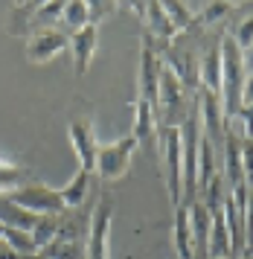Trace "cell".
<instances>
[{
  "mask_svg": "<svg viewBox=\"0 0 253 259\" xmlns=\"http://www.w3.org/2000/svg\"><path fill=\"white\" fill-rule=\"evenodd\" d=\"M221 108L224 117H239L242 111V84L247 76L244 67V53L236 47V41L230 35L221 38Z\"/></svg>",
  "mask_w": 253,
  "mask_h": 259,
  "instance_id": "1",
  "label": "cell"
},
{
  "mask_svg": "<svg viewBox=\"0 0 253 259\" xmlns=\"http://www.w3.org/2000/svg\"><path fill=\"white\" fill-rule=\"evenodd\" d=\"M157 140H160V163L163 181L172 207L184 204V140H181V125H157Z\"/></svg>",
  "mask_w": 253,
  "mask_h": 259,
  "instance_id": "2",
  "label": "cell"
},
{
  "mask_svg": "<svg viewBox=\"0 0 253 259\" xmlns=\"http://www.w3.org/2000/svg\"><path fill=\"white\" fill-rule=\"evenodd\" d=\"M9 201L35 215H61L64 212V201L58 195V189L47 187V184H23L21 189H15L9 195Z\"/></svg>",
  "mask_w": 253,
  "mask_h": 259,
  "instance_id": "3",
  "label": "cell"
},
{
  "mask_svg": "<svg viewBox=\"0 0 253 259\" xmlns=\"http://www.w3.org/2000/svg\"><path fill=\"white\" fill-rule=\"evenodd\" d=\"M137 146L140 143L131 134L122 137V140L111 143V146H99V154H96V172H99V178L102 181H119L128 172Z\"/></svg>",
  "mask_w": 253,
  "mask_h": 259,
  "instance_id": "4",
  "label": "cell"
},
{
  "mask_svg": "<svg viewBox=\"0 0 253 259\" xmlns=\"http://www.w3.org/2000/svg\"><path fill=\"white\" fill-rule=\"evenodd\" d=\"M111 215H114V198L105 195L93 210L85 259H108V250H111Z\"/></svg>",
  "mask_w": 253,
  "mask_h": 259,
  "instance_id": "5",
  "label": "cell"
},
{
  "mask_svg": "<svg viewBox=\"0 0 253 259\" xmlns=\"http://www.w3.org/2000/svg\"><path fill=\"white\" fill-rule=\"evenodd\" d=\"M160 64L163 59H157V53L151 47V41H143V50H140V99L149 102L157 114V105H160Z\"/></svg>",
  "mask_w": 253,
  "mask_h": 259,
  "instance_id": "6",
  "label": "cell"
},
{
  "mask_svg": "<svg viewBox=\"0 0 253 259\" xmlns=\"http://www.w3.org/2000/svg\"><path fill=\"white\" fill-rule=\"evenodd\" d=\"M184 96H186V88L175 76L172 67L163 61L160 64V105H157V114L163 119L160 125H178L175 117L184 111Z\"/></svg>",
  "mask_w": 253,
  "mask_h": 259,
  "instance_id": "7",
  "label": "cell"
},
{
  "mask_svg": "<svg viewBox=\"0 0 253 259\" xmlns=\"http://www.w3.org/2000/svg\"><path fill=\"white\" fill-rule=\"evenodd\" d=\"M70 143H73V152L79 157V169L91 175L96 169V154H99V143H96V134H93V125L88 119H76L70 122Z\"/></svg>",
  "mask_w": 253,
  "mask_h": 259,
  "instance_id": "8",
  "label": "cell"
},
{
  "mask_svg": "<svg viewBox=\"0 0 253 259\" xmlns=\"http://www.w3.org/2000/svg\"><path fill=\"white\" fill-rule=\"evenodd\" d=\"M64 50H67V32L64 29H41V32H32L26 41V59L32 64H47Z\"/></svg>",
  "mask_w": 253,
  "mask_h": 259,
  "instance_id": "9",
  "label": "cell"
},
{
  "mask_svg": "<svg viewBox=\"0 0 253 259\" xmlns=\"http://www.w3.org/2000/svg\"><path fill=\"white\" fill-rule=\"evenodd\" d=\"M209 227H213V212L204 204V198H195L189 204V230H192L195 259H209Z\"/></svg>",
  "mask_w": 253,
  "mask_h": 259,
  "instance_id": "10",
  "label": "cell"
},
{
  "mask_svg": "<svg viewBox=\"0 0 253 259\" xmlns=\"http://www.w3.org/2000/svg\"><path fill=\"white\" fill-rule=\"evenodd\" d=\"M67 47H70V56H73V70L76 76H85L88 67L93 61V53L99 47V26H85L79 32L67 35Z\"/></svg>",
  "mask_w": 253,
  "mask_h": 259,
  "instance_id": "11",
  "label": "cell"
},
{
  "mask_svg": "<svg viewBox=\"0 0 253 259\" xmlns=\"http://www.w3.org/2000/svg\"><path fill=\"white\" fill-rule=\"evenodd\" d=\"M198 117H201V125L207 128L204 137H209V143H224V131H227V122H224V108H221V96L207 94L201 91V99H198Z\"/></svg>",
  "mask_w": 253,
  "mask_h": 259,
  "instance_id": "12",
  "label": "cell"
},
{
  "mask_svg": "<svg viewBox=\"0 0 253 259\" xmlns=\"http://www.w3.org/2000/svg\"><path fill=\"white\" fill-rule=\"evenodd\" d=\"M224 175L230 189L242 187L244 184V169H242V143L233 134L230 128L224 131Z\"/></svg>",
  "mask_w": 253,
  "mask_h": 259,
  "instance_id": "13",
  "label": "cell"
},
{
  "mask_svg": "<svg viewBox=\"0 0 253 259\" xmlns=\"http://www.w3.org/2000/svg\"><path fill=\"white\" fill-rule=\"evenodd\" d=\"M198 82L207 94L221 96V50L213 47L207 50V56L201 59V67H198Z\"/></svg>",
  "mask_w": 253,
  "mask_h": 259,
  "instance_id": "14",
  "label": "cell"
},
{
  "mask_svg": "<svg viewBox=\"0 0 253 259\" xmlns=\"http://www.w3.org/2000/svg\"><path fill=\"white\" fill-rule=\"evenodd\" d=\"M175 253L178 259H195L192 253V230H189V207L181 204V207H175Z\"/></svg>",
  "mask_w": 253,
  "mask_h": 259,
  "instance_id": "15",
  "label": "cell"
},
{
  "mask_svg": "<svg viewBox=\"0 0 253 259\" xmlns=\"http://www.w3.org/2000/svg\"><path fill=\"white\" fill-rule=\"evenodd\" d=\"M146 26L151 29V35L160 38V41H172L175 35H178V29H175V24L169 21V15H166V9H163V3H157V0H151V3H146Z\"/></svg>",
  "mask_w": 253,
  "mask_h": 259,
  "instance_id": "16",
  "label": "cell"
},
{
  "mask_svg": "<svg viewBox=\"0 0 253 259\" xmlns=\"http://www.w3.org/2000/svg\"><path fill=\"white\" fill-rule=\"evenodd\" d=\"M157 131V114L149 102L143 99H134V128H131V137L137 143H149Z\"/></svg>",
  "mask_w": 253,
  "mask_h": 259,
  "instance_id": "17",
  "label": "cell"
},
{
  "mask_svg": "<svg viewBox=\"0 0 253 259\" xmlns=\"http://www.w3.org/2000/svg\"><path fill=\"white\" fill-rule=\"evenodd\" d=\"M88 192H91V175H88V172H81V169L70 178L64 187L58 189V195H61V201H64V210L81 207V204L88 201Z\"/></svg>",
  "mask_w": 253,
  "mask_h": 259,
  "instance_id": "18",
  "label": "cell"
},
{
  "mask_svg": "<svg viewBox=\"0 0 253 259\" xmlns=\"http://www.w3.org/2000/svg\"><path fill=\"white\" fill-rule=\"evenodd\" d=\"M61 12H64V3L53 0V3H35L32 18H29V35L41 32V29H56V24H61Z\"/></svg>",
  "mask_w": 253,
  "mask_h": 259,
  "instance_id": "19",
  "label": "cell"
},
{
  "mask_svg": "<svg viewBox=\"0 0 253 259\" xmlns=\"http://www.w3.org/2000/svg\"><path fill=\"white\" fill-rule=\"evenodd\" d=\"M0 224L3 227H12V230L32 233V227L38 224V215L29 210H23V207H18V204H12V201H6V204H0Z\"/></svg>",
  "mask_w": 253,
  "mask_h": 259,
  "instance_id": "20",
  "label": "cell"
},
{
  "mask_svg": "<svg viewBox=\"0 0 253 259\" xmlns=\"http://www.w3.org/2000/svg\"><path fill=\"white\" fill-rule=\"evenodd\" d=\"M61 24H64V32L73 35L85 26H91V6L85 0H70L64 3V12H61Z\"/></svg>",
  "mask_w": 253,
  "mask_h": 259,
  "instance_id": "21",
  "label": "cell"
},
{
  "mask_svg": "<svg viewBox=\"0 0 253 259\" xmlns=\"http://www.w3.org/2000/svg\"><path fill=\"white\" fill-rule=\"evenodd\" d=\"M213 178H216L213 143H209V137H201V146H198V192H207Z\"/></svg>",
  "mask_w": 253,
  "mask_h": 259,
  "instance_id": "22",
  "label": "cell"
},
{
  "mask_svg": "<svg viewBox=\"0 0 253 259\" xmlns=\"http://www.w3.org/2000/svg\"><path fill=\"white\" fill-rule=\"evenodd\" d=\"M23 184H26V169L6 160V157H0V195H12Z\"/></svg>",
  "mask_w": 253,
  "mask_h": 259,
  "instance_id": "23",
  "label": "cell"
},
{
  "mask_svg": "<svg viewBox=\"0 0 253 259\" xmlns=\"http://www.w3.org/2000/svg\"><path fill=\"white\" fill-rule=\"evenodd\" d=\"M163 9H166L169 21L175 24V29H178V32H184V29H189V26H195V24H198V15L192 12V6H189V3L166 0V3H163Z\"/></svg>",
  "mask_w": 253,
  "mask_h": 259,
  "instance_id": "24",
  "label": "cell"
},
{
  "mask_svg": "<svg viewBox=\"0 0 253 259\" xmlns=\"http://www.w3.org/2000/svg\"><path fill=\"white\" fill-rule=\"evenodd\" d=\"M58 227H61V215H38V224L32 227V239L35 245L44 250L47 245H53L58 236Z\"/></svg>",
  "mask_w": 253,
  "mask_h": 259,
  "instance_id": "25",
  "label": "cell"
},
{
  "mask_svg": "<svg viewBox=\"0 0 253 259\" xmlns=\"http://www.w3.org/2000/svg\"><path fill=\"white\" fill-rule=\"evenodd\" d=\"M3 242H6L12 250L23 253V256H38V253H41V247L35 245L32 233H23V230H12V227H6V233H3Z\"/></svg>",
  "mask_w": 253,
  "mask_h": 259,
  "instance_id": "26",
  "label": "cell"
},
{
  "mask_svg": "<svg viewBox=\"0 0 253 259\" xmlns=\"http://www.w3.org/2000/svg\"><path fill=\"white\" fill-rule=\"evenodd\" d=\"M230 38L236 41V47L242 50V53H244L247 47H250V44H253V15H247V18H244L242 24H239L236 29H233Z\"/></svg>",
  "mask_w": 253,
  "mask_h": 259,
  "instance_id": "27",
  "label": "cell"
},
{
  "mask_svg": "<svg viewBox=\"0 0 253 259\" xmlns=\"http://www.w3.org/2000/svg\"><path fill=\"white\" fill-rule=\"evenodd\" d=\"M227 12H230V3H207L204 12L198 15V21H204V24H216V21L224 18Z\"/></svg>",
  "mask_w": 253,
  "mask_h": 259,
  "instance_id": "28",
  "label": "cell"
},
{
  "mask_svg": "<svg viewBox=\"0 0 253 259\" xmlns=\"http://www.w3.org/2000/svg\"><path fill=\"white\" fill-rule=\"evenodd\" d=\"M91 6V24L99 26V21H105L108 15H114L116 3H111V0H99V3H88Z\"/></svg>",
  "mask_w": 253,
  "mask_h": 259,
  "instance_id": "29",
  "label": "cell"
},
{
  "mask_svg": "<svg viewBox=\"0 0 253 259\" xmlns=\"http://www.w3.org/2000/svg\"><path fill=\"white\" fill-rule=\"evenodd\" d=\"M242 169H244V184L253 189V140L242 143Z\"/></svg>",
  "mask_w": 253,
  "mask_h": 259,
  "instance_id": "30",
  "label": "cell"
},
{
  "mask_svg": "<svg viewBox=\"0 0 253 259\" xmlns=\"http://www.w3.org/2000/svg\"><path fill=\"white\" fill-rule=\"evenodd\" d=\"M244 105H253V70L244 76V84H242V108Z\"/></svg>",
  "mask_w": 253,
  "mask_h": 259,
  "instance_id": "31",
  "label": "cell"
},
{
  "mask_svg": "<svg viewBox=\"0 0 253 259\" xmlns=\"http://www.w3.org/2000/svg\"><path fill=\"white\" fill-rule=\"evenodd\" d=\"M0 259H32V256H23V253H18V250H12L6 242H0Z\"/></svg>",
  "mask_w": 253,
  "mask_h": 259,
  "instance_id": "32",
  "label": "cell"
},
{
  "mask_svg": "<svg viewBox=\"0 0 253 259\" xmlns=\"http://www.w3.org/2000/svg\"><path fill=\"white\" fill-rule=\"evenodd\" d=\"M244 67H250V70H253V44L244 50Z\"/></svg>",
  "mask_w": 253,
  "mask_h": 259,
  "instance_id": "33",
  "label": "cell"
},
{
  "mask_svg": "<svg viewBox=\"0 0 253 259\" xmlns=\"http://www.w3.org/2000/svg\"><path fill=\"white\" fill-rule=\"evenodd\" d=\"M236 259H253V250H244L242 256H236Z\"/></svg>",
  "mask_w": 253,
  "mask_h": 259,
  "instance_id": "34",
  "label": "cell"
},
{
  "mask_svg": "<svg viewBox=\"0 0 253 259\" xmlns=\"http://www.w3.org/2000/svg\"><path fill=\"white\" fill-rule=\"evenodd\" d=\"M32 259H47V256H44V253H38V256H32Z\"/></svg>",
  "mask_w": 253,
  "mask_h": 259,
  "instance_id": "35",
  "label": "cell"
},
{
  "mask_svg": "<svg viewBox=\"0 0 253 259\" xmlns=\"http://www.w3.org/2000/svg\"><path fill=\"white\" fill-rule=\"evenodd\" d=\"M213 259H227V256H213Z\"/></svg>",
  "mask_w": 253,
  "mask_h": 259,
  "instance_id": "36",
  "label": "cell"
}]
</instances>
